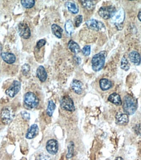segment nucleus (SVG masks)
<instances>
[{
	"label": "nucleus",
	"instance_id": "1",
	"mask_svg": "<svg viewBox=\"0 0 141 160\" xmlns=\"http://www.w3.org/2000/svg\"><path fill=\"white\" fill-rule=\"evenodd\" d=\"M122 107L125 114L127 115H133L135 113L137 109V101L130 95H126L124 96Z\"/></svg>",
	"mask_w": 141,
	"mask_h": 160
},
{
	"label": "nucleus",
	"instance_id": "2",
	"mask_svg": "<svg viewBox=\"0 0 141 160\" xmlns=\"http://www.w3.org/2000/svg\"><path fill=\"white\" fill-rule=\"evenodd\" d=\"M106 55L107 52L103 51L99 52L92 57V67L93 71L99 72L103 68Z\"/></svg>",
	"mask_w": 141,
	"mask_h": 160
},
{
	"label": "nucleus",
	"instance_id": "3",
	"mask_svg": "<svg viewBox=\"0 0 141 160\" xmlns=\"http://www.w3.org/2000/svg\"><path fill=\"white\" fill-rule=\"evenodd\" d=\"M24 102L25 105L29 108H35L39 104V99L34 92H27L24 97Z\"/></svg>",
	"mask_w": 141,
	"mask_h": 160
},
{
	"label": "nucleus",
	"instance_id": "4",
	"mask_svg": "<svg viewBox=\"0 0 141 160\" xmlns=\"http://www.w3.org/2000/svg\"><path fill=\"white\" fill-rule=\"evenodd\" d=\"M116 13V8L113 6L102 7L99 10V16L104 19H109L112 18Z\"/></svg>",
	"mask_w": 141,
	"mask_h": 160
},
{
	"label": "nucleus",
	"instance_id": "5",
	"mask_svg": "<svg viewBox=\"0 0 141 160\" xmlns=\"http://www.w3.org/2000/svg\"><path fill=\"white\" fill-rule=\"evenodd\" d=\"M60 106L61 108L66 111L74 112L75 110V105L72 98L69 96H64L60 99Z\"/></svg>",
	"mask_w": 141,
	"mask_h": 160
},
{
	"label": "nucleus",
	"instance_id": "6",
	"mask_svg": "<svg viewBox=\"0 0 141 160\" xmlns=\"http://www.w3.org/2000/svg\"><path fill=\"white\" fill-rule=\"evenodd\" d=\"M86 24L88 28L96 31H104L106 28L103 22L93 18L90 19L88 21H86Z\"/></svg>",
	"mask_w": 141,
	"mask_h": 160
},
{
	"label": "nucleus",
	"instance_id": "7",
	"mask_svg": "<svg viewBox=\"0 0 141 160\" xmlns=\"http://www.w3.org/2000/svg\"><path fill=\"white\" fill-rule=\"evenodd\" d=\"M19 35L24 39H29L31 36V30L28 24L26 23H20L18 26Z\"/></svg>",
	"mask_w": 141,
	"mask_h": 160
},
{
	"label": "nucleus",
	"instance_id": "8",
	"mask_svg": "<svg viewBox=\"0 0 141 160\" xmlns=\"http://www.w3.org/2000/svg\"><path fill=\"white\" fill-rule=\"evenodd\" d=\"M14 116V112L9 107L3 108L1 112V118L3 122L6 124L9 123L12 120Z\"/></svg>",
	"mask_w": 141,
	"mask_h": 160
},
{
	"label": "nucleus",
	"instance_id": "9",
	"mask_svg": "<svg viewBox=\"0 0 141 160\" xmlns=\"http://www.w3.org/2000/svg\"><path fill=\"white\" fill-rule=\"evenodd\" d=\"M21 83L18 81H14L12 83V85H11L10 88L6 90L5 91L6 95L11 98L15 97V96L17 95V93L19 92V91L21 90Z\"/></svg>",
	"mask_w": 141,
	"mask_h": 160
},
{
	"label": "nucleus",
	"instance_id": "10",
	"mask_svg": "<svg viewBox=\"0 0 141 160\" xmlns=\"http://www.w3.org/2000/svg\"><path fill=\"white\" fill-rule=\"evenodd\" d=\"M112 22L115 24L118 30L119 26L122 24L125 18V12L123 9H120L112 17Z\"/></svg>",
	"mask_w": 141,
	"mask_h": 160
},
{
	"label": "nucleus",
	"instance_id": "11",
	"mask_svg": "<svg viewBox=\"0 0 141 160\" xmlns=\"http://www.w3.org/2000/svg\"><path fill=\"white\" fill-rule=\"evenodd\" d=\"M46 149L50 154H56L58 151V143L56 140L50 139L47 141L46 144Z\"/></svg>",
	"mask_w": 141,
	"mask_h": 160
},
{
	"label": "nucleus",
	"instance_id": "12",
	"mask_svg": "<svg viewBox=\"0 0 141 160\" xmlns=\"http://www.w3.org/2000/svg\"><path fill=\"white\" fill-rule=\"evenodd\" d=\"M116 123L120 125H127L129 122L128 115L125 113L118 112L116 114Z\"/></svg>",
	"mask_w": 141,
	"mask_h": 160
},
{
	"label": "nucleus",
	"instance_id": "13",
	"mask_svg": "<svg viewBox=\"0 0 141 160\" xmlns=\"http://www.w3.org/2000/svg\"><path fill=\"white\" fill-rule=\"evenodd\" d=\"M71 88L77 94L80 95L82 94L83 91V84L79 80L74 79L71 83Z\"/></svg>",
	"mask_w": 141,
	"mask_h": 160
},
{
	"label": "nucleus",
	"instance_id": "14",
	"mask_svg": "<svg viewBox=\"0 0 141 160\" xmlns=\"http://www.w3.org/2000/svg\"><path fill=\"white\" fill-rule=\"evenodd\" d=\"M38 132H39V128L37 125L33 124L28 129V131H27L26 138L28 139L34 138L38 135Z\"/></svg>",
	"mask_w": 141,
	"mask_h": 160
},
{
	"label": "nucleus",
	"instance_id": "15",
	"mask_svg": "<svg viewBox=\"0 0 141 160\" xmlns=\"http://www.w3.org/2000/svg\"><path fill=\"white\" fill-rule=\"evenodd\" d=\"M1 57L4 62L9 64L15 63L16 61V56L11 52H2Z\"/></svg>",
	"mask_w": 141,
	"mask_h": 160
},
{
	"label": "nucleus",
	"instance_id": "16",
	"mask_svg": "<svg viewBox=\"0 0 141 160\" xmlns=\"http://www.w3.org/2000/svg\"><path fill=\"white\" fill-rule=\"evenodd\" d=\"M36 76L41 82H45L47 79V72L43 66H39L36 71Z\"/></svg>",
	"mask_w": 141,
	"mask_h": 160
},
{
	"label": "nucleus",
	"instance_id": "17",
	"mask_svg": "<svg viewBox=\"0 0 141 160\" xmlns=\"http://www.w3.org/2000/svg\"><path fill=\"white\" fill-rule=\"evenodd\" d=\"M129 58L132 63L135 65H139L141 62V57L139 52L136 51H132L129 52Z\"/></svg>",
	"mask_w": 141,
	"mask_h": 160
},
{
	"label": "nucleus",
	"instance_id": "18",
	"mask_svg": "<svg viewBox=\"0 0 141 160\" xmlns=\"http://www.w3.org/2000/svg\"><path fill=\"white\" fill-rule=\"evenodd\" d=\"M99 86H100V88L101 89L102 91H107L112 88V83L109 79L103 78L101 79H100Z\"/></svg>",
	"mask_w": 141,
	"mask_h": 160
},
{
	"label": "nucleus",
	"instance_id": "19",
	"mask_svg": "<svg viewBox=\"0 0 141 160\" xmlns=\"http://www.w3.org/2000/svg\"><path fill=\"white\" fill-rule=\"evenodd\" d=\"M108 101L113 103L114 104H116V106H120L121 104H122V99H121L120 96L116 92H114L112 94H111L108 98Z\"/></svg>",
	"mask_w": 141,
	"mask_h": 160
},
{
	"label": "nucleus",
	"instance_id": "20",
	"mask_svg": "<svg viewBox=\"0 0 141 160\" xmlns=\"http://www.w3.org/2000/svg\"><path fill=\"white\" fill-rule=\"evenodd\" d=\"M51 30L53 33V34L54 35L58 38H62V34H63V29L60 27L56 24H53L51 26Z\"/></svg>",
	"mask_w": 141,
	"mask_h": 160
},
{
	"label": "nucleus",
	"instance_id": "21",
	"mask_svg": "<svg viewBox=\"0 0 141 160\" xmlns=\"http://www.w3.org/2000/svg\"><path fill=\"white\" fill-rule=\"evenodd\" d=\"M68 48L69 50L75 54H78V52H80V48L77 43L73 41V40H70L68 43Z\"/></svg>",
	"mask_w": 141,
	"mask_h": 160
},
{
	"label": "nucleus",
	"instance_id": "22",
	"mask_svg": "<svg viewBox=\"0 0 141 160\" xmlns=\"http://www.w3.org/2000/svg\"><path fill=\"white\" fill-rule=\"evenodd\" d=\"M65 6L66 8H68V11L71 12L73 14H77L78 12V8L77 5V4L74 2H68L65 3Z\"/></svg>",
	"mask_w": 141,
	"mask_h": 160
},
{
	"label": "nucleus",
	"instance_id": "23",
	"mask_svg": "<svg viewBox=\"0 0 141 160\" xmlns=\"http://www.w3.org/2000/svg\"><path fill=\"white\" fill-rule=\"evenodd\" d=\"M80 2L84 8L88 11L93 10L96 6L95 2L90 1V0H82V1H80Z\"/></svg>",
	"mask_w": 141,
	"mask_h": 160
},
{
	"label": "nucleus",
	"instance_id": "24",
	"mask_svg": "<svg viewBox=\"0 0 141 160\" xmlns=\"http://www.w3.org/2000/svg\"><path fill=\"white\" fill-rule=\"evenodd\" d=\"M65 29L67 34L69 36H71V34L74 32V26L71 20H68V21H66L65 24Z\"/></svg>",
	"mask_w": 141,
	"mask_h": 160
},
{
	"label": "nucleus",
	"instance_id": "25",
	"mask_svg": "<svg viewBox=\"0 0 141 160\" xmlns=\"http://www.w3.org/2000/svg\"><path fill=\"white\" fill-rule=\"evenodd\" d=\"M55 108H56V104H54V102L52 101H49L48 107H47V109H46L47 115L51 117L53 114L54 112Z\"/></svg>",
	"mask_w": 141,
	"mask_h": 160
},
{
	"label": "nucleus",
	"instance_id": "26",
	"mask_svg": "<svg viewBox=\"0 0 141 160\" xmlns=\"http://www.w3.org/2000/svg\"><path fill=\"white\" fill-rule=\"evenodd\" d=\"M21 2L22 5L26 9H31L35 4V0H21Z\"/></svg>",
	"mask_w": 141,
	"mask_h": 160
},
{
	"label": "nucleus",
	"instance_id": "27",
	"mask_svg": "<svg viewBox=\"0 0 141 160\" xmlns=\"http://www.w3.org/2000/svg\"><path fill=\"white\" fill-rule=\"evenodd\" d=\"M120 67H121V68H122L124 70H125V71L129 70V69L130 68V64H129L128 61H127V58L125 57H124L122 58V61H121Z\"/></svg>",
	"mask_w": 141,
	"mask_h": 160
},
{
	"label": "nucleus",
	"instance_id": "28",
	"mask_svg": "<svg viewBox=\"0 0 141 160\" xmlns=\"http://www.w3.org/2000/svg\"><path fill=\"white\" fill-rule=\"evenodd\" d=\"M74 152V144L73 142H70L68 145V152L67 154V158H71L73 156Z\"/></svg>",
	"mask_w": 141,
	"mask_h": 160
},
{
	"label": "nucleus",
	"instance_id": "29",
	"mask_svg": "<svg viewBox=\"0 0 141 160\" xmlns=\"http://www.w3.org/2000/svg\"><path fill=\"white\" fill-rule=\"evenodd\" d=\"M30 71V66L28 64H25L22 67V72L24 76H27Z\"/></svg>",
	"mask_w": 141,
	"mask_h": 160
},
{
	"label": "nucleus",
	"instance_id": "30",
	"mask_svg": "<svg viewBox=\"0 0 141 160\" xmlns=\"http://www.w3.org/2000/svg\"><path fill=\"white\" fill-rule=\"evenodd\" d=\"M82 52L83 53V55L85 56H89L90 54V52H91V48H90V45H85L84 48L82 49Z\"/></svg>",
	"mask_w": 141,
	"mask_h": 160
},
{
	"label": "nucleus",
	"instance_id": "31",
	"mask_svg": "<svg viewBox=\"0 0 141 160\" xmlns=\"http://www.w3.org/2000/svg\"><path fill=\"white\" fill-rule=\"evenodd\" d=\"M82 20L83 17L82 15H78L75 18V24L76 27H79L82 22Z\"/></svg>",
	"mask_w": 141,
	"mask_h": 160
},
{
	"label": "nucleus",
	"instance_id": "32",
	"mask_svg": "<svg viewBox=\"0 0 141 160\" xmlns=\"http://www.w3.org/2000/svg\"><path fill=\"white\" fill-rule=\"evenodd\" d=\"M46 42L45 39H40L39 41L37 42V43L36 44V48L37 49H41L46 44Z\"/></svg>",
	"mask_w": 141,
	"mask_h": 160
},
{
	"label": "nucleus",
	"instance_id": "33",
	"mask_svg": "<svg viewBox=\"0 0 141 160\" xmlns=\"http://www.w3.org/2000/svg\"><path fill=\"white\" fill-rule=\"evenodd\" d=\"M134 131L138 135H141V125L137 124L135 127H134Z\"/></svg>",
	"mask_w": 141,
	"mask_h": 160
},
{
	"label": "nucleus",
	"instance_id": "34",
	"mask_svg": "<svg viewBox=\"0 0 141 160\" xmlns=\"http://www.w3.org/2000/svg\"><path fill=\"white\" fill-rule=\"evenodd\" d=\"M21 116L22 118L25 120H29L30 119V115L28 112H22L21 113Z\"/></svg>",
	"mask_w": 141,
	"mask_h": 160
},
{
	"label": "nucleus",
	"instance_id": "35",
	"mask_svg": "<svg viewBox=\"0 0 141 160\" xmlns=\"http://www.w3.org/2000/svg\"><path fill=\"white\" fill-rule=\"evenodd\" d=\"M37 160H51L50 158L48 156H46V155H44V154H42V155H40L38 158H37Z\"/></svg>",
	"mask_w": 141,
	"mask_h": 160
},
{
	"label": "nucleus",
	"instance_id": "36",
	"mask_svg": "<svg viewBox=\"0 0 141 160\" xmlns=\"http://www.w3.org/2000/svg\"><path fill=\"white\" fill-rule=\"evenodd\" d=\"M74 60H75V62L79 64L80 63V62H81V59H80V58L79 57H77V56H75L74 57Z\"/></svg>",
	"mask_w": 141,
	"mask_h": 160
},
{
	"label": "nucleus",
	"instance_id": "37",
	"mask_svg": "<svg viewBox=\"0 0 141 160\" xmlns=\"http://www.w3.org/2000/svg\"><path fill=\"white\" fill-rule=\"evenodd\" d=\"M138 18H139V21L141 22V10H140L139 11V13H138Z\"/></svg>",
	"mask_w": 141,
	"mask_h": 160
},
{
	"label": "nucleus",
	"instance_id": "38",
	"mask_svg": "<svg viewBox=\"0 0 141 160\" xmlns=\"http://www.w3.org/2000/svg\"><path fill=\"white\" fill-rule=\"evenodd\" d=\"M2 45L1 43H0V56L2 55Z\"/></svg>",
	"mask_w": 141,
	"mask_h": 160
},
{
	"label": "nucleus",
	"instance_id": "39",
	"mask_svg": "<svg viewBox=\"0 0 141 160\" xmlns=\"http://www.w3.org/2000/svg\"><path fill=\"white\" fill-rule=\"evenodd\" d=\"M115 160H124L122 158H121V157H117Z\"/></svg>",
	"mask_w": 141,
	"mask_h": 160
},
{
	"label": "nucleus",
	"instance_id": "40",
	"mask_svg": "<svg viewBox=\"0 0 141 160\" xmlns=\"http://www.w3.org/2000/svg\"></svg>",
	"mask_w": 141,
	"mask_h": 160
}]
</instances>
